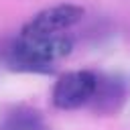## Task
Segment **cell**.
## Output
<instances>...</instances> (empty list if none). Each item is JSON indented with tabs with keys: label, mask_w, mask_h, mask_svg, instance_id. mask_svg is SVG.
Returning a JSON list of instances; mask_svg holds the SVG:
<instances>
[{
	"label": "cell",
	"mask_w": 130,
	"mask_h": 130,
	"mask_svg": "<svg viewBox=\"0 0 130 130\" xmlns=\"http://www.w3.org/2000/svg\"><path fill=\"white\" fill-rule=\"evenodd\" d=\"M0 130H49L43 116L26 106H18L8 112L0 124Z\"/></svg>",
	"instance_id": "5b68a950"
},
{
	"label": "cell",
	"mask_w": 130,
	"mask_h": 130,
	"mask_svg": "<svg viewBox=\"0 0 130 130\" xmlns=\"http://www.w3.org/2000/svg\"><path fill=\"white\" fill-rule=\"evenodd\" d=\"M98 85V73L77 69L61 75L51 91V102L59 110H75L91 102Z\"/></svg>",
	"instance_id": "7a4b0ae2"
},
{
	"label": "cell",
	"mask_w": 130,
	"mask_h": 130,
	"mask_svg": "<svg viewBox=\"0 0 130 130\" xmlns=\"http://www.w3.org/2000/svg\"><path fill=\"white\" fill-rule=\"evenodd\" d=\"M73 43L65 35L24 37L20 35L6 49L4 61L10 69L22 73H53V63L71 53Z\"/></svg>",
	"instance_id": "6da1fadb"
},
{
	"label": "cell",
	"mask_w": 130,
	"mask_h": 130,
	"mask_svg": "<svg viewBox=\"0 0 130 130\" xmlns=\"http://www.w3.org/2000/svg\"><path fill=\"white\" fill-rule=\"evenodd\" d=\"M126 100V79L120 75H98V85L89 104L98 112L114 114Z\"/></svg>",
	"instance_id": "277c9868"
},
{
	"label": "cell",
	"mask_w": 130,
	"mask_h": 130,
	"mask_svg": "<svg viewBox=\"0 0 130 130\" xmlns=\"http://www.w3.org/2000/svg\"><path fill=\"white\" fill-rule=\"evenodd\" d=\"M83 14H85V10L77 4H57V6L37 12L28 22H24L20 35H24V37L61 35V30L79 22Z\"/></svg>",
	"instance_id": "3957f363"
}]
</instances>
